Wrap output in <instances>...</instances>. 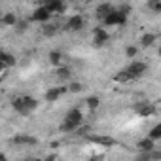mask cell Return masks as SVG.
<instances>
[{"mask_svg": "<svg viewBox=\"0 0 161 161\" xmlns=\"http://www.w3.org/2000/svg\"><path fill=\"white\" fill-rule=\"evenodd\" d=\"M0 21H2V25L14 27V25L17 23V17H15V14H6V15H2V17H0Z\"/></svg>", "mask_w": 161, "mask_h": 161, "instance_id": "obj_23", "label": "cell"}, {"mask_svg": "<svg viewBox=\"0 0 161 161\" xmlns=\"http://www.w3.org/2000/svg\"><path fill=\"white\" fill-rule=\"evenodd\" d=\"M6 70H8V68H6L4 64H0V78H2V76H4V72H6Z\"/></svg>", "mask_w": 161, "mask_h": 161, "instance_id": "obj_29", "label": "cell"}, {"mask_svg": "<svg viewBox=\"0 0 161 161\" xmlns=\"http://www.w3.org/2000/svg\"><path fill=\"white\" fill-rule=\"evenodd\" d=\"M136 53H138V47H136V46H127V47H125V55H127L129 59H133Z\"/></svg>", "mask_w": 161, "mask_h": 161, "instance_id": "obj_27", "label": "cell"}, {"mask_svg": "<svg viewBox=\"0 0 161 161\" xmlns=\"http://www.w3.org/2000/svg\"><path fill=\"white\" fill-rule=\"evenodd\" d=\"M148 136H150L152 140H161V123H157V125H153Z\"/></svg>", "mask_w": 161, "mask_h": 161, "instance_id": "obj_24", "label": "cell"}, {"mask_svg": "<svg viewBox=\"0 0 161 161\" xmlns=\"http://www.w3.org/2000/svg\"><path fill=\"white\" fill-rule=\"evenodd\" d=\"M80 125H84V112L80 108H70L63 119V123L59 125V131L61 133H74L78 131Z\"/></svg>", "mask_w": 161, "mask_h": 161, "instance_id": "obj_1", "label": "cell"}, {"mask_svg": "<svg viewBox=\"0 0 161 161\" xmlns=\"http://www.w3.org/2000/svg\"><path fill=\"white\" fill-rule=\"evenodd\" d=\"M55 76L61 80V82H70V80H72V70L68 66L59 64V66H55Z\"/></svg>", "mask_w": 161, "mask_h": 161, "instance_id": "obj_13", "label": "cell"}, {"mask_svg": "<svg viewBox=\"0 0 161 161\" xmlns=\"http://www.w3.org/2000/svg\"><path fill=\"white\" fill-rule=\"evenodd\" d=\"M42 6H44L51 15H53V14H64V10H66V6H64L63 0H44Z\"/></svg>", "mask_w": 161, "mask_h": 161, "instance_id": "obj_8", "label": "cell"}, {"mask_svg": "<svg viewBox=\"0 0 161 161\" xmlns=\"http://www.w3.org/2000/svg\"><path fill=\"white\" fill-rule=\"evenodd\" d=\"M87 140L95 146H104V148H110V146H116V138L112 136H104V135H87Z\"/></svg>", "mask_w": 161, "mask_h": 161, "instance_id": "obj_6", "label": "cell"}, {"mask_svg": "<svg viewBox=\"0 0 161 161\" xmlns=\"http://www.w3.org/2000/svg\"><path fill=\"white\" fill-rule=\"evenodd\" d=\"M15 57L12 55V53H8V51H0V64H4L6 68H12V66H15Z\"/></svg>", "mask_w": 161, "mask_h": 161, "instance_id": "obj_16", "label": "cell"}, {"mask_svg": "<svg viewBox=\"0 0 161 161\" xmlns=\"http://www.w3.org/2000/svg\"><path fill=\"white\" fill-rule=\"evenodd\" d=\"M114 82L116 84H129V82H133V76L127 72V68H123V70H119L118 74H114Z\"/></svg>", "mask_w": 161, "mask_h": 161, "instance_id": "obj_15", "label": "cell"}, {"mask_svg": "<svg viewBox=\"0 0 161 161\" xmlns=\"http://www.w3.org/2000/svg\"><path fill=\"white\" fill-rule=\"evenodd\" d=\"M49 19H51V14H49L44 6L36 8V10L32 12V15H31V21H34V23H46V21H49Z\"/></svg>", "mask_w": 161, "mask_h": 161, "instance_id": "obj_10", "label": "cell"}, {"mask_svg": "<svg viewBox=\"0 0 161 161\" xmlns=\"http://www.w3.org/2000/svg\"><path fill=\"white\" fill-rule=\"evenodd\" d=\"M12 142L15 146H36L38 144V138L32 136V135H25V133H19L12 138Z\"/></svg>", "mask_w": 161, "mask_h": 161, "instance_id": "obj_7", "label": "cell"}, {"mask_svg": "<svg viewBox=\"0 0 161 161\" xmlns=\"http://www.w3.org/2000/svg\"><path fill=\"white\" fill-rule=\"evenodd\" d=\"M84 23H86V21H84L82 15H72V17L66 21V27H64V29H66V31H72V32H78V31L84 29Z\"/></svg>", "mask_w": 161, "mask_h": 161, "instance_id": "obj_11", "label": "cell"}, {"mask_svg": "<svg viewBox=\"0 0 161 161\" xmlns=\"http://www.w3.org/2000/svg\"><path fill=\"white\" fill-rule=\"evenodd\" d=\"M121 15H125V17H129V14H131V6L129 4H123V6H119V8H116Z\"/></svg>", "mask_w": 161, "mask_h": 161, "instance_id": "obj_28", "label": "cell"}, {"mask_svg": "<svg viewBox=\"0 0 161 161\" xmlns=\"http://www.w3.org/2000/svg\"><path fill=\"white\" fill-rule=\"evenodd\" d=\"M127 72L133 76V80L142 78V76L148 72V64H146L144 61H131V64L127 66Z\"/></svg>", "mask_w": 161, "mask_h": 161, "instance_id": "obj_5", "label": "cell"}, {"mask_svg": "<svg viewBox=\"0 0 161 161\" xmlns=\"http://www.w3.org/2000/svg\"><path fill=\"white\" fill-rule=\"evenodd\" d=\"M133 110H135L136 116H140V118H150V116H155V112H157V108H155L150 101L135 103V104H133Z\"/></svg>", "mask_w": 161, "mask_h": 161, "instance_id": "obj_3", "label": "cell"}, {"mask_svg": "<svg viewBox=\"0 0 161 161\" xmlns=\"http://www.w3.org/2000/svg\"><path fill=\"white\" fill-rule=\"evenodd\" d=\"M155 40H157V36H155L153 32H146V34L140 36V46H142V47H150V46L155 44Z\"/></svg>", "mask_w": 161, "mask_h": 161, "instance_id": "obj_19", "label": "cell"}, {"mask_svg": "<svg viewBox=\"0 0 161 161\" xmlns=\"http://www.w3.org/2000/svg\"><path fill=\"white\" fill-rule=\"evenodd\" d=\"M146 8L152 12V14H161V0H148L146 2Z\"/></svg>", "mask_w": 161, "mask_h": 161, "instance_id": "obj_21", "label": "cell"}, {"mask_svg": "<svg viewBox=\"0 0 161 161\" xmlns=\"http://www.w3.org/2000/svg\"><path fill=\"white\" fill-rule=\"evenodd\" d=\"M61 61H63V53L61 51H51L49 53V64L51 66H59Z\"/></svg>", "mask_w": 161, "mask_h": 161, "instance_id": "obj_22", "label": "cell"}, {"mask_svg": "<svg viewBox=\"0 0 161 161\" xmlns=\"http://www.w3.org/2000/svg\"><path fill=\"white\" fill-rule=\"evenodd\" d=\"M127 19H129V17L121 15V14L114 8V10H112V12H110L104 19H103V23H104L106 27H116V25H118V27H123V25L127 23Z\"/></svg>", "mask_w": 161, "mask_h": 161, "instance_id": "obj_4", "label": "cell"}, {"mask_svg": "<svg viewBox=\"0 0 161 161\" xmlns=\"http://www.w3.org/2000/svg\"><path fill=\"white\" fill-rule=\"evenodd\" d=\"M136 148H138L140 152H150V150L155 148V140H152L150 136H148V138H140V140L136 142Z\"/></svg>", "mask_w": 161, "mask_h": 161, "instance_id": "obj_18", "label": "cell"}, {"mask_svg": "<svg viewBox=\"0 0 161 161\" xmlns=\"http://www.w3.org/2000/svg\"><path fill=\"white\" fill-rule=\"evenodd\" d=\"M40 25H42V34H44V36H47V38H51V36H55V34L59 32V27H57V25H51L49 21L40 23Z\"/></svg>", "mask_w": 161, "mask_h": 161, "instance_id": "obj_17", "label": "cell"}, {"mask_svg": "<svg viewBox=\"0 0 161 161\" xmlns=\"http://www.w3.org/2000/svg\"><path fill=\"white\" fill-rule=\"evenodd\" d=\"M12 108L19 114V116H31L36 108H38V101L31 95H19L12 101Z\"/></svg>", "mask_w": 161, "mask_h": 161, "instance_id": "obj_2", "label": "cell"}, {"mask_svg": "<svg viewBox=\"0 0 161 161\" xmlns=\"http://www.w3.org/2000/svg\"><path fill=\"white\" fill-rule=\"evenodd\" d=\"M14 27H15V31L21 34V32H25V31L29 29V21H19V19H17V23H15Z\"/></svg>", "mask_w": 161, "mask_h": 161, "instance_id": "obj_26", "label": "cell"}, {"mask_svg": "<svg viewBox=\"0 0 161 161\" xmlns=\"http://www.w3.org/2000/svg\"><path fill=\"white\" fill-rule=\"evenodd\" d=\"M112 10H114V6H112L110 2H103V4H99V6H97L95 15H97V19H101V21H103V19H104V17H106Z\"/></svg>", "mask_w": 161, "mask_h": 161, "instance_id": "obj_14", "label": "cell"}, {"mask_svg": "<svg viewBox=\"0 0 161 161\" xmlns=\"http://www.w3.org/2000/svg\"><path fill=\"white\" fill-rule=\"evenodd\" d=\"M108 42V32L103 27H95L93 29V46L95 47H103Z\"/></svg>", "mask_w": 161, "mask_h": 161, "instance_id": "obj_9", "label": "cell"}, {"mask_svg": "<svg viewBox=\"0 0 161 161\" xmlns=\"http://www.w3.org/2000/svg\"><path fill=\"white\" fill-rule=\"evenodd\" d=\"M4 159H8V155L6 153H0V161H4Z\"/></svg>", "mask_w": 161, "mask_h": 161, "instance_id": "obj_30", "label": "cell"}, {"mask_svg": "<svg viewBox=\"0 0 161 161\" xmlns=\"http://www.w3.org/2000/svg\"><path fill=\"white\" fill-rule=\"evenodd\" d=\"M84 87H82V84L80 82H70V86L66 87V91H70V93H80Z\"/></svg>", "mask_w": 161, "mask_h": 161, "instance_id": "obj_25", "label": "cell"}, {"mask_svg": "<svg viewBox=\"0 0 161 161\" xmlns=\"http://www.w3.org/2000/svg\"><path fill=\"white\" fill-rule=\"evenodd\" d=\"M63 93H66V87H51V89L46 91L44 101H46V103H55V101H59V97H61Z\"/></svg>", "mask_w": 161, "mask_h": 161, "instance_id": "obj_12", "label": "cell"}, {"mask_svg": "<svg viewBox=\"0 0 161 161\" xmlns=\"http://www.w3.org/2000/svg\"><path fill=\"white\" fill-rule=\"evenodd\" d=\"M86 106H87L91 112H95V110H99V106H101V99L95 97V95H91V97L86 99Z\"/></svg>", "mask_w": 161, "mask_h": 161, "instance_id": "obj_20", "label": "cell"}]
</instances>
